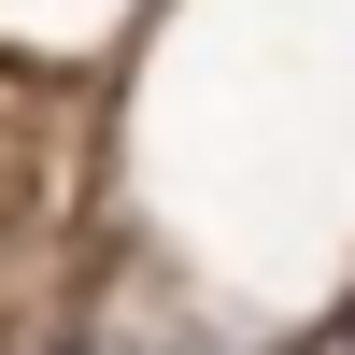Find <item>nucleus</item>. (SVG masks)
I'll return each instance as SVG.
<instances>
[{
    "label": "nucleus",
    "mask_w": 355,
    "mask_h": 355,
    "mask_svg": "<svg viewBox=\"0 0 355 355\" xmlns=\"http://www.w3.org/2000/svg\"><path fill=\"white\" fill-rule=\"evenodd\" d=\"M299 355H355V313H341V327H327V341H299Z\"/></svg>",
    "instance_id": "nucleus-1"
}]
</instances>
